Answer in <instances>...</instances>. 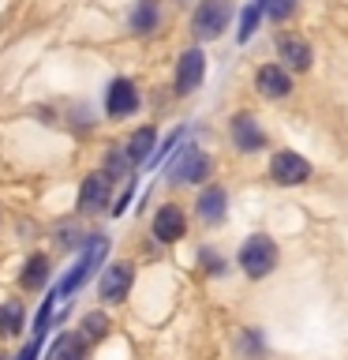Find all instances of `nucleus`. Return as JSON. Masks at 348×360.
Wrapping results in <instances>:
<instances>
[{
    "label": "nucleus",
    "instance_id": "nucleus-22",
    "mask_svg": "<svg viewBox=\"0 0 348 360\" xmlns=\"http://www.w3.org/2000/svg\"><path fill=\"white\" fill-rule=\"evenodd\" d=\"M292 11H296V0H266V19L285 22Z\"/></svg>",
    "mask_w": 348,
    "mask_h": 360
},
{
    "label": "nucleus",
    "instance_id": "nucleus-15",
    "mask_svg": "<svg viewBox=\"0 0 348 360\" xmlns=\"http://www.w3.org/2000/svg\"><path fill=\"white\" fill-rule=\"evenodd\" d=\"M199 218L206 225H218L225 218V188L210 184L206 191H202V195H199Z\"/></svg>",
    "mask_w": 348,
    "mask_h": 360
},
{
    "label": "nucleus",
    "instance_id": "nucleus-14",
    "mask_svg": "<svg viewBox=\"0 0 348 360\" xmlns=\"http://www.w3.org/2000/svg\"><path fill=\"white\" fill-rule=\"evenodd\" d=\"M157 22H161V0H135V8L128 15V27L135 34H154Z\"/></svg>",
    "mask_w": 348,
    "mask_h": 360
},
{
    "label": "nucleus",
    "instance_id": "nucleus-4",
    "mask_svg": "<svg viewBox=\"0 0 348 360\" xmlns=\"http://www.w3.org/2000/svg\"><path fill=\"white\" fill-rule=\"evenodd\" d=\"M105 244H109L105 236H90V244H86L83 259H79L72 274H67V278L60 281V285H56V297H72V292H75V289H79V285H83V281L90 278V270L101 266V259H105Z\"/></svg>",
    "mask_w": 348,
    "mask_h": 360
},
{
    "label": "nucleus",
    "instance_id": "nucleus-24",
    "mask_svg": "<svg viewBox=\"0 0 348 360\" xmlns=\"http://www.w3.org/2000/svg\"><path fill=\"white\" fill-rule=\"evenodd\" d=\"M38 349H41V334H34V342L22 349V353L15 356V360H38Z\"/></svg>",
    "mask_w": 348,
    "mask_h": 360
},
{
    "label": "nucleus",
    "instance_id": "nucleus-5",
    "mask_svg": "<svg viewBox=\"0 0 348 360\" xmlns=\"http://www.w3.org/2000/svg\"><path fill=\"white\" fill-rule=\"evenodd\" d=\"M168 176H173V184H199V180L210 176V158L199 146H184L180 158L168 165Z\"/></svg>",
    "mask_w": 348,
    "mask_h": 360
},
{
    "label": "nucleus",
    "instance_id": "nucleus-21",
    "mask_svg": "<svg viewBox=\"0 0 348 360\" xmlns=\"http://www.w3.org/2000/svg\"><path fill=\"white\" fill-rule=\"evenodd\" d=\"M105 334H109V319H105L101 311H90L86 319H83V338H86L90 345H94V342H101Z\"/></svg>",
    "mask_w": 348,
    "mask_h": 360
},
{
    "label": "nucleus",
    "instance_id": "nucleus-10",
    "mask_svg": "<svg viewBox=\"0 0 348 360\" xmlns=\"http://www.w3.org/2000/svg\"><path fill=\"white\" fill-rule=\"evenodd\" d=\"M232 143H236V150L255 154V150H262V146H266V135H262V128H258L255 117L236 112V117H232Z\"/></svg>",
    "mask_w": 348,
    "mask_h": 360
},
{
    "label": "nucleus",
    "instance_id": "nucleus-7",
    "mask_svg": "<svg viewBox=\"0 0 348 360\" xmlns=\"http://www.w3.org/2000/svg\"><path fill=\"white\" fill-rule=\"evenodd\" d=\"M131 281H135V266L131 263H112L101 270V300H109V304H120L123 297L131 292Z\"/></svg>",
    "mask_w": 348,
    "mask_h": 360
},
{
    "label": "nucleus",
    "instance_id": "nucleus-20",
    "mask_svg": "<svg viewBox=\"0 0 348 360\" xmlns=\"http://www.w3.org/2000/svg\"><path fill=\"white\" fill-rule=\"evenodd\" d=\"M45 278H49V259H45V255H30L27 270H22V289H41Z\"/></svg>",
    "mask_w": 348,
    "mask_h": 360
},
{
    "label": "nucleus",
    "instance_id": "nucleus-12",
    "mask_svg": "<svg viewBox=\"0 0 348 360\" xmlns=\"http://www.w3.org/2000/svg\"><path fill=\"white\" fill-rule=\"evenodd\" d=\"M255 86L262 90L266 98H285L292 90V75H288V68H281V64H262L255 72Z\"/></svg>",
    "mask_w": 348,
    "mask_h": 360
},
{
    "label": "nucleus",
    "instance_id": "nucleus-23",
    "mask_svg": "<svg viewBox=\"0 0 348 360\" xmlns=\"http://www.w3.org/2000/svg\"><path fill=\"white\" fill-rule=\"evenodd\" d=\"M199 259H202V263L210 266V274H221V270H225V263H221V259L213 255V252H199Z\"/></svg>",
    "mask_w": 348,
    "mask_h": 360
},
{
    "label": "nucleus",
    "instance_id": "nucleus-17",
    "mask_svg": "<svg viewBox=\"0 0 348 360\" xmlns=\"http://www.w3.org/2000/svg\"><path fill=\"white\" fill-rule=\"evenodd\" d=\"M262 19H266V0H251V4L243 8V15H240V30H236V38H240V41H251Z\"/></svg>",
    "mask_w": 348,
    "mask_h": 360
},
{
    "label": "nucleus",
    "instance_id": "nucleus-13",
    "mask_svg": "<svg viewBox=\"0 0 348 360\" xmlns=\"http://www.w3.org/2000/svg\"><path fill=\"white\" fill-rule=\"evenodd\" d=\"M277 56L292 68V72H307L311 60H314L311 45L303 41V38H296V34H281V38H277Z\"/></svg>",
    "mask_w": 348,
    "mask_h": 360
},
{
    "label": "nucleus",
    "instance_id": "nucleus-16",
    "mask_svg": "<svg viewBox=\"0 0 348 360\" xmlns=\"http://www.w3.org/2000/svg\"><path fill=\"white\" fill-rule=\"evenodd\" d=\"M86 338L83 334H60L49 349V360H86Z\"/></svg>",
    "mask_w": 348,
    "mask_h": 360
},
{
    "label": "nucleus",
    "instance_id": "nucleus-2",
    "mask_svg": "<svg viewBox=\"0 0 348 360\" xmlns=\"http://www.w3.org/2000/svg\"><path fill=\"white\" fill-rule=\"evenodd\" d=\"M277 266V244L269 240L266 233H255L247 236L243 248H240V270L247 278H269Z\"/></svg>",
    "mask_w": 348,
    "mask_h": 360
},
{
    "label": "nucleus",
    "instance_id": "nucleus-11",
    "mask_svg": "<svg viewBox=\"0 0 348 360\" xmlns=\"http://www.w3.org/2000/svg\"><path fill=\"white\" fill-rule=\"evenodd\" d=\"M184 233H187V218H184V210L173 207V202L157 210V218H154V236H157V240H161V244H173V240H180Z\"/></svg>",
    "mask_w": 348,
    "mask_h": 360
},
{
    "label": "nucleus",
    "instance_id": "nucleus-6",
    "mask_svg": "<svg viewBox=\"0 0 348 360\" xmlns=\"http://www.w3.org/2000/svg\"><path fill=\"white\" fill-rule=\"evenodd\" d=\"M206 79V53L202 49H187L176 60V94H195Z\"/></svg>",
    "mask_w": 348,
    "mask_h": 360
},
{
    "label": "nucleus",
    "instance_id": "nucleus-18",
    "mask_svg": "<svg viewBox=\"0 0 348 360\" xmlns=\"http://www.w3.org/2000/svg\"><path fill=\"white\" fill-rule=\"evenodd\" d=\"M154 154V128H139L128 139V162H150Z\"/></svg>",
    "mask_w": 348,
    "mask_h": 360
},
{
    "label": "nucleus",
    "instance_id": "nucleus-8",
    "mask_svg": "<svg viewBox=\"0 0 348 360\" xmlns=\"http://www.w3.org/2000/svg\"><path fill=\"white\" fill-rule=\"evenodd\" d=\"M139 109V90L131 79H112L105 90V112L109 117H131Z\"/></svg>",
    "mask_w": 348,
    "mask_h": 360
},
{
    "label": "nucleus",
    "instance_id": "nucleus-3",
    "mask_svg": "<svg viewBox=\"0 0 348 360\" xmlns=\"http://www.w3.org/2000/svg\"><path fill=\"white\" fill-rule=\"evenodd\" d=\"M269 176H274V184H281V188L307 184L311 180V162L296 150H281V154H274V162H269Z\"/></svg>",
    "mask_w": 348,
    "mask_h": 360
},
{
    "label": "nucleus",
    "instance_id": "nucleus-9",
    "mask_svg": "<svg viewBox=\"0 0 348 360\" xmlns=\"http://www.w3.org/2000/svg\"><path fill=\"white\" fill-rule=\"evenodd\" d=\"M112 173H90L79 188V210H101L109 207V195H112Z\"/></svg>",
    "mask_w": 348,
    "mask_h": 360
},
{
    "label": "nucleus",
    "instance_id": "nucleus-1",
    "mask_svg": "<svg viewBox=\"0 0 348 360\" xmlns=\"http://www.w3.org/2000/svg\"><path fill=\"white\" fill-rule=\"evenodd\" d=\"M232 15H236L232 0H199L195 15H191V34H195L199 41H213L229 30Z\"/></svg>",
    "mask_w": 348,
    "mask_h": 360
},
{
    "label": "nucleus",
    "instance_id": "nucleus-19",
    "mask_svg": "<svg viewBox=\"0 0 348 360\" xmlns=\"http://www.w3.org/2000/svg\"><path fill=\"white\" fill-rule=\"evenodd\" d=\"M22 304L19 300H8V304H0V334L4 338H15L19 330H22Z\"/></svg>",
    "mask_w": 348,
    "mask_h": 360
}]
</instances>
